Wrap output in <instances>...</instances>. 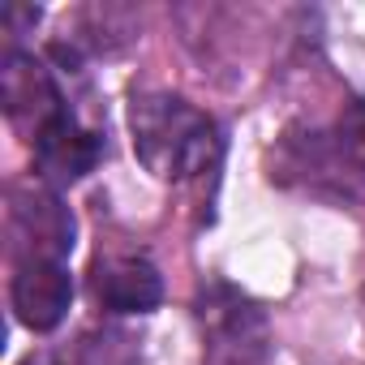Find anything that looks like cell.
Masks as SVG:
<instances>
[{"label":"cell","instance_id":"277c9868","mask_svg":"<svg viewBox=\"0 0 365 365\" xmlns=\"http://www.w3.org/2000/svg\"><path fill=\"white\" fill-rule=\"evenodd\" d=\"M5 237H9L14 267H22V262H65V254L73 250V215L56 198V190H48V185L9 190Z\"/></svg>","mask_w":365,"mask_h":365},{"label":"cell","instance_id":"8992f818","mask_svg":"<svg viewBox=\"0 0 365 365\" xmlns=\"http://www.w3.org/2000/svg\"><path fill=\"white\" fill-rule=\"evenodd\" d=\"M35 176L43 180L48 190H65L78 185L82 176H91L103 159V133L82 125L73 112H65L61 120H52L35 142Z\"/></svg>","mask_w":365,"mask_h":365},{"label":"cell","instance_id":"5b68a950","mask_svg":"<svg viewBox=\"0 0 365 365\" xmlns=\"http://www.w3.org/2000/svg\"><path fill=\"white\" fill-rule=\"evenodd\" d=\"M0 108H5V116H9L14 129L31 133V142L52 120H61L69 112L56 73L39 56H31L22 48H9L5 61H0Z\"/></svg>","mask_w":365,"mask_h":365},{"label":"cell","instance_id":"ba28073f","mask_svg":"<svg viewBox=\"0 0 365 365\" xmlns=\"http://www.w3.org/2000/svg\"><path fill=\"white\" fill-rule=\"evenodd\" d=\"M9 301L22 327L56 331L73 301V275L65 262H22L9 279Z\"/></svg>","mask_w":365,"mask_h":365},{"label":"cell","instance_id":"52a82bcc","mask_svg":"<svg viewBox=\"0 0 365 365\" xmlns=\"http://www.w3.org/2000/svg\"><path fill=\"white\" fill-rule=\"evenodd\" d=\"M91 297L99 309L116 318H138V314L159 309L163 275L155 271V262L138 254H108V258H95L91 267Z\"/></svg>","mask_w":365,"mask_h":365},{"label":"cell","instance_id":"3957f363","mask_svg":"<svg viewBox=\"0 0 365 365\" xmlns=\"http://www.w3.org/2000/svg\"><path fill=\"white\" fill-rule=\"evenodd\" d=\"M288 159L314 180H331L339 190H356L365 180V99H348L331 129H309L288 138Z\"/></svg>","mask_w":365,"mask_h":365},{"label":"cell","instance_id":"9c48e42d","mask_svg":"<svg viewBox=\"0 0 365 365\" xmlns=\"http://www.w3.org/2000/svg\"><path fill=\"white\" fill-rule=\"evenodd\" d=\"M78 365H138V339L120 327H103L82 339Z\"/></svg>","mask_w":365,"mask_h":365},{"label":"cell","instance_id":"7a4b0ae2","mask_svg":"<svg viewBox=\"0 0 365 365\" xmlns=\"http://www.w3.org/2000/svg\"><path fill=\"white\" fill-rule=\"evenodd\" d=\"M202 331L207 365H267L271 361V322L254 297L228 279H207L194 301Z\"/></svg>","mask_w":365,"mask_h":365},{"label":"cell","instance_id":"30bf717a","mask_svg":"<svg viewBox=\"0 0 365 365\" xmlns=\"http://www.w3.org/2000/svg\"><path fill=\"white\" fill-rule=\"evenodd\" d=\"M39 22V9L35 5H5V31L9 35H22L26 26Z\"/></svg>","mask_w":365,"mask_h":365},{"label":"cell","instance_id":"6da1fadb","mask_svg":"<svg viewBox=\"0 0 365 365\" xmlns=\"http://www.w3.org/2000/svg\"><path fill=\"white\" fill-rule=\"evenodd\" d=\"M129 133L138 163L155 180L172 185L211 176L224 159V133L215 116L168 91H138L129 99Z\"/></svg>","mask_w":365,"mask_h":365}]
</instances>
